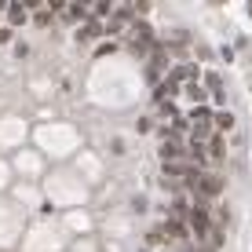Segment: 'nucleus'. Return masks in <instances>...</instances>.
Masks as SVG:
<instances>
[{"label":"nucleus","mask_w":252,"mask_h":252,"mask_svg":"<svg viewBox=\"0 0 252 252\" xmlns=\"http://www.w3.org/2000/svg\"><path fill=\"white\" fill-rule=\"evenodd\" d=\"M125 44L132 55H146V51H158V33L150 30V22H128V37H125Z\"/></svg>","instance_id":"1"},{"label":"nucleus","mask_w":252,"mask_h":252,"mask_svg":"<svg viewBox=\"0 0 252 252\" xmlns=\"http://www.w3.org/2000/svg\"><path fill=\"white\" fill-rule=\"evenodd\" d=\"M212 125H216V114H208V110H190V143L194 146H201L205 139H212Z\"/></svg>","instance_id":"2"},{"label":"nucleus","mask_w":252,"mask_h":252,"mask_svg":"<svg viewBox=\"0 0 252 252\" xmlns=\"http://www.w3.org/2000/svg\"><path fill=\"white\" fill-rule=\"evenodd\" d=\"M187 187L197 190V194H205V197H216V194H220V179H216V176H205L201 168H190V172H187Z\"/></svg>","instance_id":"3"},{"label":"nucleus","mask_w":252,"mask_h":252,"mask_svg":"<svg viewBox=\"0 0 252 252\" xmlns=\"http://www.w3.org/2000/svg\"><path fill=\"white\" fill-rule=\"evenodd\" d=\"M190 223H194V234H197V238H212V220H208L205 208H194V212H190Z\"/></svg>","instance_id":"4"},{"label":"nucleus","mask_w":252,"mask_h":252,"mask_svg":"<svg viewBox=\"0 0 252 252\" xmlns=\"http://www.w3.org/2000/svg\"><path fill=\"white\" fill-rule=\"evenodd\" d=\"M102 30H106V26H102L99 19H88V26H81V33H77V40H81V44H92Z\"/></svg>","instance_id":"5"},{"label":"nucleus","mask_w":252,"mask_h":252,"mask_svg":"<svg viewBox=\"0 0 252 252\" xmlns=\"http://www.w3.org/2000/svg\"><path fill=\"white\" fill-rule=\"evenodd\" d=\"M168 81H176V84H183V81H197V66L194 63H187V66H176L168 73Z\"/></svg>","instance_id":"6"},{"label":"nucleus","mask_w":252,"mask_h":252,"mask_svg":"<svg viewBox=\"0 0 252 252\" xmlns=\"http://www.w3.org/2000/svg\"><path fill=\"white\" fill-rule=\"evenodd\" d=\"M205 88H208V95H212L216 102H223V77L216 73V69H212V73H205Z\"/></svg>","instance_id":"7"},{"label":"nucleus","mask_w":252,"mask_h":252,"mask_svg":"<svg viewBox=\"0 0 252 252\" xmlns=\"http://www.w3.org/2000/svg\"><path fill=\"white\" fill-rule=\"evenodd\" d=\"M7 22H11V26H22V22H26V4H7Z\"/></svg>","instance_id":"8"},{"label":"nucleus","mask_w":252,"mask_h":252,"mask_svg":"<svg viewBox=\"0 0 252 252\" xmlns=\"http://www.w3.org/2000/svg\"><path fill=\"white\" fill-rule=\"evenodd\" d=\"M208 154H212L216 161H220L223 154H227V143H223V135H212V139H208Z\"/></svg>","instance_id":"9"},{"label":"nucleus","mask_w":252,"mask_h":252,"mask_svg":"<svg viewBox=\"0 0 252 252\" xmlns=\"http://www.w3.org/2000/svg\"><path fill=\"white\" fill-rule=\"evenodd\" d=\"M51 11H55V4H40L37 15H33V22H37V26H48V22H51Z\"/></svg>","instance_id":"10"},{"label":"nucleus","mask_w":252,"mask_h":252,"mask_svg":"<svg viewBox=\"0 0 252 252\" xmlns=\"http://www.w3.org/2000/svg\"><path fill=\"white\" fill-rule=\"evenodd\" d=\"M114 51H117V44H114V40H102V44L95 48V55H114Z\"/></svg>","instance_id":"11"},{"label":"nucleus","mask_w":252,"mask_h":252,"mask_svg":"<svg viewBox=\"0 0 252 252\" xmlns=\"http://www.w3.org/2000/svg\"><path fill=\"white\" fill-rule=\"evenodd\" d=\"M216 125H220V128H230L234 117H230V114H216Z\"/></svg>","instance_id":"12"},{"label":"nucleus","mask_w":252,"mask_h":252,"mask_svg":"<svg viewBox=\"0 0 252 252\" xmlns=\"http://www.w3.org/2000/svg\"><path fill=\"white\" fill-rule=\"evenodd\" d=\"M4 40H11V30H4V26H0V44H4Z\"/></svg>","instance_id":"13"}]
</instances>
